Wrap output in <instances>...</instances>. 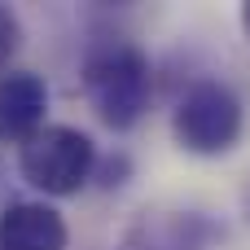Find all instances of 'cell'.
<instances>
[{
	"label": "cell",
	"instance_id": "4",
	"mask_svg": "<svg viewBox=\"0 0 250 250\" xmlns=\"http://www.w3.org/2000/svg\"><path fill=\"white\" fill-rule=\"evenodd\" d=\"M220 237V229L198 211H145L127 233L119 250H207Z\"/></svg>",
	"mask_w": 250,
	"mask_h": 250
},
{
	"label": "cell",
	"instance_id": "7",
	"mask_svg": "<svg viewBox=\"0 0 250 250\" xmlns=\"http://www.w3.org/2000/svg\"><path fill=\"white\" fill-rule=\"evenodd\" d=\"M22 48V22L9 4H0V70H9V62Z\"/></svg>",
	"mask_w": 250,
	"mask_h": 250
},
{
	"label": "cell",
	"instance_id": "2",
	"mask_svg": "<svg viewBox=\"0 0 250 250\" xmlns=\"http://www.w3.org/2000/svg\"><path fill=\"white\" fill-rule=\"evenodd\" d=\"M97 158V141L75 123H44L31 141L18 145V171L44 198H75L92 180Z\"/></svg>",
	"mask_w": 250,
	"mask_h": 250
},
{
	"label": "cell",
	"instance_id": "5",
	"mask_svg": "<svg viewBox=\"0 0 250 250\" xmlns=\"http://www.w3.org/2000/svg\"><path fill=\"white\" fill-rule=\"evenodd\" d=\"M48 123V83L35 70H0V141L22 145Z\"/></svg>",
	"mask_w": 250,
	"mask_h": 250
},
{
	"label": "cell",
	"instance_id": "3",
	"mask_svg": "<svg viewBox=\"0 0 250 250\" xmlns=\"http://www.w3.org/2000/svg\"><path fill=\"white\" fill-rule=\"evenodd\" d=\"M246 132V105L224 79H198L171 110V136L193 158H220L237 149Z\"/></svg>",
	"mask_w": 250,
	"mask_h": 250
},
{
	"label": "cell",
	"instance_id": "8",
	"mask_svg": "<svg viewBox=\"0 0 250 250\" xmlns=\"http://www.w3.org/2000/svg\"><path fill=\"white\" fill-rule=\"evenodd\" d=\"M97 171H101V185L105 189H119L123 180H127V171H132V158L127 154H114V158H97ZM97 171H92V180H97Z\"/></svg>",
	"mask_w": 250,
	"mask_h": 250
},
{
	"label": "cell",
	"instance_id": "1",
	"mask_svg": "<svg viewBox=\"0 0 250 250\" xmlns=\"http://www.w3.org/2000/svg\"><path fill=\"white\" fill-rule=\"evenodd\" d=\"M83 97L110 132H132L154 97V66L136 44H105L83 62Z\"/></svg>",
	"mask_w": 250,
	"mask_h": 250
},
{
	"label": "cell",
	"instance_id": "6",
	"mask_svg": "<svg viewBox=\"0 0 250 250\" xmlns=\"http://www.w3.org/2000/svg\"><path fill=\"white\" fill-rule=\"evenodd\" d=\"M70 224L44 198H22L0 211V250H66Z\"/></svg>",
	"mask_w": 250,
	"mask_h": 250
},
{
	"label": "cell",
	"instance_id": "9",
	"mask_svg": "<svg viewBox=\"0 0 250 250\" xmlns=\"http://www.w3.org/2000/svg\"><path fill=\"white\" fill-rule=\"evenodd\" d=\"M237 22H242V31H246V40H250V0L242 4V13H237Z\"/></svg>",
	"mask_w": 250,
	"mask_h": 250
}]
</instances>
